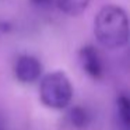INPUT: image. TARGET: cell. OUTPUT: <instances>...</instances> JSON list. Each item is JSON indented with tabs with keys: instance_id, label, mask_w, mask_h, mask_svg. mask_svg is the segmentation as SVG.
Returning <instances> with one entry per match:
<instances>
[{
	"instance_id": "cell-3",
	"label": "cell",
	"mask_w": 130,
	"mask_h": 130,
	"mask_svg": "<svg viewBox=\"0 0 130 130\" xmlns=\"http://www.w3.org/2000/svg\"><path fill=\"white\" fill-rule=\"evenodd\" d=\"M42 63L31 55H23L14 63V76L23 84H32L42 74Z\"/></svg>"
},
{
	"instance_id": "cell-7",
	"label": "cell",
	"mask_w": 130,
	"mask_h": 130,
	"mask_svg": "<svg viewBox=\"0 0 130 130\" xmlns=\"http://www.w3.org/2000/svg\"><path fill=\"white\" fill-rule=\"evenodd\" d=\"M118 113L122 123L124 126H129V119H130V108H129V99L127 96L122 95L118 98Z\"/></svg>"
},
{
	"instance_id": "cell-5",
	"label": "cell",
	"mask_w": 130,
	"mask_h": 130,
	"mask_svg": "<svg viewBox=\"0 0 130 130\" xmlns=\"http://www.w3.org/2000/svg\"><path fill=\"white\" fill-rule=\"evenodd\" d=\"M90 0H57V6L64 14L70 17H77L83 14L88 7Z\"/></svg>"
},
{
	"instance_id": "cell-4",
	"label": "cell",
	"mask_w": 130,
	"mask_h": 130,
	"mask_svg": "<svg viewBox=\"0 0 130 130\" xmlns=\"http://www.w3.org/2000/svg\"><path fill=\"white\" fill-rule=\"evenodd\" d=\"M80 62H81L83 70L94 80H99L104 74V66H102V60L99 56L98 51L94 46L87 45L83 46L78 52Z\"/></svg>"
},
{
	"instance_id": "cell-1",
	"label": "cell",
	"mask_w": 130,
	"mask_h": 130,
	"mask_svg": "<svg viewBox=\"0 0 130 130\" xmlns=\"http://www.w3.org/2000/svg\"><path fill=\"white\" fill-rule=\"evenodd\" d=\"M94 35L108 49L122 48L129 41V20L122 7L115 4L104 6L94 20Z\"/></svg>"
},
{
	"instance_id": "cell-2",
	"label": "cell",
	"mask_w": 130,
	"mask_h": 130,
	"mask_svg": "<svg viewBox=\"0 0 130 130\" xmlns=\"http://www.w3.org/2000/svg\"><path fill=\"white\" fill-rule=\"evenodd\" d=\"M73 85L63 71H52L42 77L39 84V99L51 109H63L71 102Z\"/></svg>"
},
{
	"instance_id": "cell-6",
	"label": "cell",
	"mask_w": 130,
	"mask_h": 130,
	"mask_svg": "<svg viewBox=\"0 0 130 130\" xmlns=\"http://www.w3.org/2000/svg\"><path fill=\"white\" fill-rule=\"evenodd\" d=\"M69 119H70V123L73 126L78 127V129H84L88 126L91 118L88 115V112L85 110V108L83 106H76L69 112Z\"/></svg>"
},
{
	"instance_id": "cell-8",
	"label": "cell",
	"mask_w": 130,
	"mask_h": 130,
	"mask_svg": "<svg viewBox=\"0 0 130 130\" xmlns=\"http://www.w3.org/2000/svg\"><path fill=\"white\" fill-rule=\"evenodd\" d=\"M35 4H39V6H48L52 3V0H32Z\"/></svg>"
}]
</instances>
